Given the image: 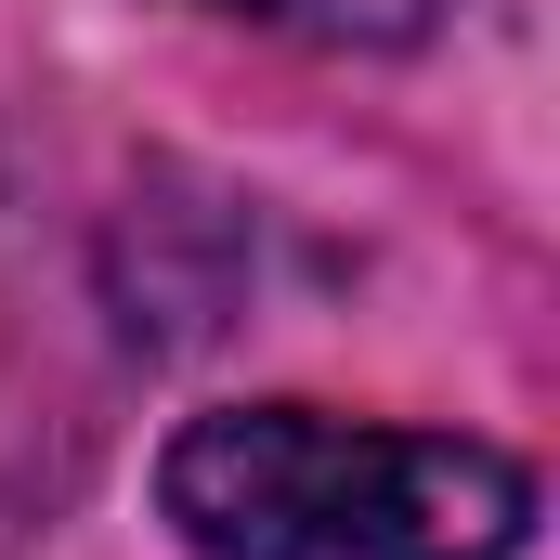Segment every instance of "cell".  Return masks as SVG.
Instances as JSON below:
<instances>
[{
	"instance_id": "obj_1",
	"label": "cell",
	"mask_w": 560,
	"mask_h": 560,
	"mask_svg": "<svg viewBox=\"0 0 560 560\" xmlns=\"http://www.w3.org/2000/svg\"><path fill=\"white\" fill-rule=\"evenodd\" d=\"M156 522L196 560H522L535 469L482 430H405L339 405H196L156 443Z\"/></svg>"
},
{
	"instance_id": "obj_2",
	"label": "cell",
	"mask_w": 560,
	"mask_h": 560,
	"mask_svg": "<svg viewBox=\"0 0 560 560\" xmlns=\"http://www.w3.org/2000/svg\"><path fill=\"white\" fill-rule=\"evenodd\" d=\"M183 13L261 26V39H313V52H418L456 0H183Z\"/></svg>"
}]
</instances>
